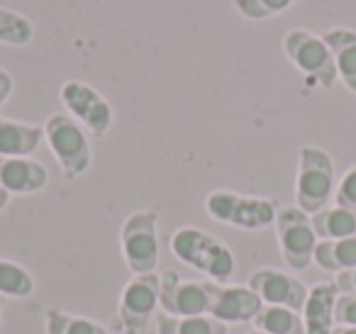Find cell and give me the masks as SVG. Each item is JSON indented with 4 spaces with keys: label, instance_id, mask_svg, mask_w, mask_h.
<instances>
[{
    "label": "cell",
    "instance_id": "cell-1",
    "mask_svg": "<svg viewBox=\"0 0 356 334\" xmlns=\"http://www.w3.org/2000/svg\"><path fill=\"white\" fill-rule=\"evenodd\" d=\"M171 251L181 264L205 273L218 283H225L234 273L232 249L198 227H178L171 234Z\"/></svg>",
    "mask_w": 356,
    "mask_h": 334
},
{
    "label": "cell",
    "instance_id": "cell-2",
    "mask_svg": "<svg viewBox=\"0 0 356 334\" xmlns=\"http://www.w3.org/2000/svg\"><path fill=\"white\" fill-rule=\"evenodd\" d=\"M337 191L334 161L320 147H302L298 152V176H296V202L302 212L317 215L330 207Z\"/></svg>",
    "mask_w": 356,
    "mask_h": 334
},
{
    "label": "cell",
    "instance_id": "cell-3",
    "mask_svg": "<svg viewBox=\"0 0 356 334\" xmlns=\"http://www.w3.org/2000/svg\"><path fill=\"white\" fill-rule=\"evenodd\" d=\"M205 210L213 220L239 230H266L276 222L278 202L271 198L242 196L234 191H213L205 198Z\"/></svg>",
    "mask_w": 356,
    "mask_h": 334
},
{
    "label": "cell",
    "instance_id": "cell-4",
    "mask_svg": "<svg viewBox=\"0 0 356 334\" xmlns=\"http://www.w3.org/2000/svg\"><path fill=\"white\" fill-rule=\"evenodd\" d=\"M283 51H286L288 61L300 74H305L307 81L317 84L320 88L330 90L337 84V79H339L330 47L315 32L302 30V27L288 30L286 37H283Z\"/></svg>",
    "mask_w": 356,
    "mask_h": 334
},
{
    "label": "cell",
    "instance_id": "cell-5",
    "mask_svg": "<svg viewBox=\"0 0 356 334\" xmlns=\"http://www.w3.org/2000/svg\"><path fill=\"white\" fill-rule=\"evenodd\" d=\"M44 139L66 178H79L90 166V144L81 125L71 115L56 113L44 122Z\"/></svg>",
    "mask_w": 356,
    "mask_h": 334
},
{
    "label": "cell",
    "instance_id": "cell-6",
    "mask_svg": "<svg viewBox=\"0 0 356 334\" xmlns=\"http://www.w3.org/2000/svg\"><path fill=\"white\" fill-rule=\"evenodd\" d=\"M159 215L154 210H137L122 222L120 244L132 276L154 273L159 264Z\"/></svg>",
    "mask_w": 356,
    "mask_h": 334
},
{
    "label": "cell",
    "instance_id": "cell-7",
    "mask_svg": "<svg viewBox=\"0 0 356 334\" xmlns=\"http://www.w3.org/2000/svg\"><path fill=\"white\" fill-rule=\"evenodd\" d=\"M276 237L281 246V256L288 269L305 271L315 259L317 249V234L312 220L300 207H281L276 215Z\"/></svg>",
    "mask_w": 356,
    "mask_h": 334
},
{
    "label": "cell",
    "instance_id": "cell-8",
    "mask_svg": "<svg viewBox=\"0 0 356 334\" xmlns=\"http://www.w3.org/2000/svg\"><path fill=\"white\" fill-rule=\"evenodd\" d=\"M159 285V308L173 317H198L210 312L213 283L208 280H181L176 271H163Z\"/></svg>",
    "mask_w": 356,
    "mask_h": 334
},
{
    "label": "cell",
    "instance_id": "cell-9",
    "mask_svg": "<svg viewBox=\"0 0 356 334\" xmlns=\"http://www.w3.org/2000/svg\"><path fill=\"white\" fill-rule=\"evenodd\" d=\"M59 98L71 118L83 125L93 137H105L113 127V108L93 86L83 81H66L59 90Z\"/></svg>",
    "mask_w": 356,
    "mask_h": 334
},
{
    "label": "cell",
    "instance_id": "cell-10",
    "mask_svg": "<svg viewBox=\"0 0 356 334\" xmlns=\"http://www.w3.org/2000/svg\"><path fill=\"white\" fill-rule=\"evenodd\" d=\"M159 285L161 278L156 273L134 276L122 290L118 317L127 334H147L149 322L159 308Z\"/></svg>",
    "mask_w": 356,
    "mask_h": 334
},
{
    "label": "cell",
    "instance_id": "cell-11",
    "mask_svg": "<svg viewBox=\"0 0 356 334\" xmlns=\"http://www.w3.org/2000/svg\"><path fill=\"white\" fill-rule=\"evenodd\" d=\"M247 285L261 298L264 305H281V308H291L296 312H302L305 300L310 290L296 278V276L286 273L278 269H259L249 276Z\"/></svg>",
    "mask_w": 356,
    "mask_h": 334
},
{
    "label": "cell",
    "instance_id": "cell-12",
    "mask_svg": "<svg viewBox=\"0 0 356 334\" xmlns=\"http://www.w3.org/2000/svg\"><path fill=\"white\" fill-rule=\"evenodd\" d=\"M264 303L249 285H215L213 283V300H210V317L220 319L225 324H242L254 322L261 312Z\"/></svg>",
    "mask_w": 356,
    "mask_h": 334
},
{
    "label": "cell",
    "instance_id": "cell-13",
    "mask_svg": "<svg viewBox=\"0 0 356 334\" xmlns=\"http://www.w3.org/2000/svg\"><path fill=\"white\" fill-rule=\"evenodd\" d=\"M49 183L44 164L30 157H0V188L13 196H32Z\"/></svg>",
    "mask_w": 356,
    "mask_h": 334
},
{
    "label": "cell",
    "instance_id": "cell-14",
    "mask_svg": "<svg viewBox=\"0 0 356 334\" xmlns=\"http://www.w3.org/2000/svg\"><path fill=\"white\" fill-rule=\"evenodd\" d=\"M339 290L334 283H317L310 288L302 308V324H305V334H332L337 327L334 322V308Z\"/></svg>",
    "mask_w": 356,
    "mask_h": 334
},
{
    "label": "cell",
    "instance_id": "cell-15",
    "mask_svg": "<svg viewBox=\"0 0 356 334\" xmlns=\"http://www.w3.org/2000/svg\"><path fill=\"white\" fill-rule=\"evenodd\" d=\"M332 56H334L337 76L346 90L356 93V32L349 27H332L322 35Z\"/></svg>",
    "mask_w": 356,
    "mask_h": 334
},
{
    "label": "cell",
    "instance_id": "cell-16",
    "mask_svg": "<svg viewBox=\"0 0 356 334\" xmlns=\"http://www.w3.org/2000/svg\"><path fill=\"white\" fill-rule=\"evenodd\" d=\"M44 139V127L0 118V157H32Z\"/></svg>",
    "mask_w": 356,
    "mask_h": 334
},
{
    "label": "cell",
    "instance_id": "cell-17",
    "mask_svg": "<svg viewBox=\"0 0 356 334\" xmlns=\"http://www.w3.org/2000/svg\"><path fill=\"white\" fill-rule=\"evenodd\" d=\"M312 264H317L327 273H344V271L356 269V237L320 239Z\"/></svg>",
    "mask_w": 356,
    "mask_h": 334
},
{
    "label": "cell",
    "instance_id": "cell-18",
    "mask_svg": "<svg viewBox=\"0 0 356 334\" xmlns=\"http://www.w3.org/2000/svg\"><path fill=\"white\" fill-rule=\"evenodd\" d=\"M317 239H346L356 237V210L332 205L310 217Z\"/></svg>",
    "mask_w": 356,
    "mask_h": 334
},
{
    "label": "cell",
    "instance_id": "cell-19",
    "mask_svg": "<svg viewBox=\"0 0 356 334\" xmlns=\"http://www.w3.org/2000/svg\"><path fill=\"white\" fill-rule=\"evenodd\" d=\"M254 327L264 334H305L302 315L281 305H264L261 312L254 317Z\"/></svg>",
    "mask_w": 356,
    "mask_h": 334
},
{
    "label": "cell",
    "instance_id": "cell-20",
    "mask_svg": "<svg viewBox=\"0 0 356 334\" xmlns=\"http://www.w3.org/2000/svg\"><path fill=\"white\" fill-rule=\"evenodd\" d=\"M156 334H227V324L210 315L198 317H173V315H156Z\"/></svg>",
    "mask_w": 356,
    "mask_h": 334
},
{
    "label": "cell",
    "instance_id": "cell-21",
    "mask_svg": "<svg viewBox=\"0 0 356 334\" xmlns=\"http://www.w3.org/2000/svg\"><path fill=\"white\" fill-rule=\"evenodd\" d=\"M35 40V25L22 13L0 8V45L8 47H27Z\"/></svg>",
    "mask_w": 356,
    "mask_h": 334
},
{
    "label": "cell",
    "instance_id": "cell-22",
    "mask_svg": "<svg viewBox=\"0 0 356 334\" xmlns=\"http://www.w3.org/2000/svg\"><path fill=\"white\" fill-rule=\"evenodd\" d=\"M47 317V334H108L103 324L93 322L81 315H69L61 310L49 308L44 312Z\"/></svg>",
    "mask_w": 356,
    "mask_h": 334
},
{
    "label": "cell",
    "instance_id": "cell-23",
    "mask_svg": "<svg viewBox=\"0 0 356 334\" xmlns=\"http://www.w3.org/2000/svg\"><path fill=\"white\" fill-rule=\"evenodd\" d=\"M32 293H35V278L30 276V271L8 259H0V295L3 298H30Z\"/></svg>",
    "mask_w": 356,
    "mask_h": 334
},
{
    "label": "cell",
    "instance_id": "cell-24",
    "mask_svg": "<svg viewBox=\"0 0 356 334\" xmlns=\"http://www.w3.org/2000/svg\"><path fill=\"white\" fill-rule=\"evenodd\" d=\"M296 0H232L234 10L247 20H268L286 13Z\"/></svg>",
    "mask_w": 356,
    "mask_h": 334
},
{
    "label": "cell",
    "instance_id": "cell-25",
    "mask_svg": "<svg viewBox=\"0 0 356 334\" xmlns=\"http://www.w3.org/2000/svg\"><path fill=\"white\" fill-rule=\"evenodd\" d=\"M334 205L351 207L356 210V166H351L344 176L339 178L334 191Z\"/></svg>",
    "mask_w": 356,
    "mask_h": 334
},
{
    "label": "cell",
    "instance_id": "cell-26",
    "mask_svg": "<svg viewBox=\"0 0 356 334\" xmlns=\"http://www.w3.org/2000/svg\"><path fill=\"white\" fill-rule=\"evenodd\" d=\"M334 322L344 327H356V295H341L337 298Z\"/></svg>",
    "mask_w": 356,
    "mask_h": 334
},
{
    "label": "cell",
    "instance_id": "cell-27",
    "mask_svg": "<svg viewBox=\"0 0 356 334\" xmlns=\"http://www.w3.org/2000/svg\"><path fill=\"white\" fill-rule=\"evenodd\" d=\"M334 285L341 295H356V269L344 271V273H337Z\"/></svg>",
    "mask_w": 356,
    "mask_h": 334
},
{
    "label": "cell",
    "instance_id": "cell-28",
    "mask_svg": "<svg viewBox=\"0 0 356 334\" xmlns=\"http://www.w3.org/2000/svg\"><path fill=\"white\" fill-rule=\"evenodd\" d=\"M13 93V76L6 69H0V105L6 103Z\"/></svg>",
    "mask_w": 356,
    "mask_h": 334
},
{
    "label": "cell",
    "instance_id": "cell-29",
    "mask_svg": "<svg viewBox=\"0 0 356 334\" xmlns=\"http://www.w3.org/2000/svg\"><path fill=\"white\" fill-rule=\"evenodd\" d=\"M332 334H356V327H344V324H337L332 329Z\"/></svg>",
    "mask_w": 356,
    "mask_h": 334
},
{
    "label": "cell",
    "instance_id": "cell-30",
    "mask_svg": "<svg viewBox=\"0 0 356 334\" xmlns=\"http://www.w3.org/2000/svg\"><path fill=\"white\" fill-rule=\"evenodd\" d=\"M8 202H10V193H8V191H3V188H0V212L6 210V207H8Z\"/></svg>",
    "mask_w": 356,
    "mask_h": 334
},
{
    "label": "cell",
    "instance_id": "cell-31",
    "mask_svg": "<svg viewBox=\"0 0 356 334\" xmlns=\"http://www.w3.org/2000/svg\"><path fill=\"white\" fill-rule=\"evenodd\" d=\"M6 300L8 298H3V295H0V315H3V308H6Z\"/></svg>",
    "mask_w": 356,
    "mask_h": 334
},
{
    "label": "cell",
    "instance_id": "cell-32",
    "mask_svg": "<svg viewBox=\"0 0 356 334\" xmlns=\"http://www.w3.org/2000/svg\"><path fill=\"white\" fill-rule=\"evenodd\" d=\"M252 334H264V332H257V329H254V332Z\"/></svg>",
    "mask_w": 356,
    "mask_h": 334
}]
</instances>
